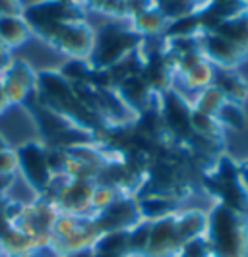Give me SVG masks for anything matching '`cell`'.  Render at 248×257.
<instances>
[{
  "instance_id": "obj_20",
  "label": "cell",
  "mask_w": 248,
  "mask_h": 257,
  "mask_svg": "<svg viewBox=\"0 0 248 257\" xmlns=\"http://www.w3.org/2000/svg\"><path fill=\"white\" fill-rule=\"evenodd\" d=\"M215 118L221 124L223 130L242 132L248 126V114L246 110H244V104L233 103V101H225Z\"/></svg>"
},
{
  "instance_id": "obj_9",
  "label": "cell",
  "mask_w": 248,
  "mask_h": 257,
  "mask_svg": "<svg viewBox=\"0 0 248 257\" xmlns=\"http://www.w3.org/2000/svg\"><path fill=\"white\" fill-rule=\"evenodd\" d=\"M0 83L4 87V93L8 97L10 104L24 106L26 101L35 93L37 85V72L22 58H14L8 70L2 74Z\"/></svg>"
},
{
  "instance_id": "obj_17",
  "label": "cell",
  "mask_w": 248,
  "mask_h": 257,
  "mask_svg": "<svg viewBox=\"0 0 248 257\" xmlns=\"http://www.w3.org/2000/svg\"><path fill=\"white\" fill-rule=\"evenodd\" d=\"M211 31H215L217 35H221L227 41H231L233 45H236L238 49H242L248 54V10L221 22L219 26L215 27V29H211Z\"/></svg>"
},
{
  "instance_id": "obj_33",
  "label": "cell",
  "mask_w": 248,
  "mask_h": 257,
  "mask_svg": "<svg viewBox=\"0 0 248 257\" xmlns=\"http://www.w3.org/2000/svg\"><path fill=\"white\" fill-rule=\"evenodd\" d=\"M70 2H72V4H76V6H79L81 10H84V8H88V0H70Z\"/></svg>"
},
{
  "instance_id": "obj_1",
  "label": "cell",
  "mask_w": 248,
  "mask_h": 257,
  "mask_svg": "<svg viewBox=\"0 0 248 257\" xmlns=\"http://www.w3.org/2000/svg\"><path fill=\"white\" fill-rule=\"evenodd\" d=\"M208 213L204 238L211 257H248V213L213 203Z\"/></svg>"
},
{
  "instance_id": "obj_18",
  "label": "cell",
  "mask_w": 248,
  "mask_h": 257,
  "mask_svg": "<svg viewBox=\"0 0 248 257\" xmlns=\"http://www.w3.org/2000/svg\"><path fill=\"white\" fill-rule=\"evenodd\" d=\"M93 251L107 257H132L128 230L103 232L93 244Z\"/></svg>"
},
{
  "instance_id": "obj_8",
  "label": "cell",
  "mask_w": 248,
  "mask_h": 257,
  "mask_svg": "<svg viewBox=\"0 0 248 257\" xmlns=\"http://www.w3.org/2000/svg\"><path fill=\"white\" fill-rule=\"evenodd\" d=\"M95 41V29L86 20L66 24L60 35L52 43V49L68 56V60H88Z\"/></svg>"
},
{
  "instance_id": "obj_15",
  "label": "cell",
  "mask_w": 248,
  "mask_h": 257,
  "mask_svg": "<svg viewBox=\"0 0 248 257\" xmlns=\"http://www.w3.org/2000/svg\"><path fill=\"white\" fill-rule=\"evenodd\" d=\"M175 220H177V232L184 244L188 240L204 236L206 224H208V213L202 209H184V211L179 209Z\"/></svg>"
},
{
  "instance_id": "obj_24",
  "label": "cell",
  "mask_w": 248,
  "mask_h": 257,
  "mask_svg": "<svg viewBox=\"0 0 248 257\" xmlns=\"http://www.w3.org/2000/svg\"><path fill=\"white\" fill-rule=\"evenodd\" d=\"M177 257H211V249H209L208 240L204 236L194 238V240H188L181 245L179 249V255Z\"/></svg>"
},
{
  "instance_id": "obj_19",
  "label": "cell",
  "mask_w": 248,
  "mask_h": 257,
  "mask_svg": "<svg viewBox=\"0 0 248 257\" xmlns=\"http://www.w3.org/2000/svg\"><path fill=\"white\" fill-rule=\"evenodd\" d=\"M225 101L227 99L221 93V89L217 85H209L206 89L194 93V99L190 101V104H192V110H196L200 114L217 116V112H219V108L223 106Z\"/></svg>"
},
{
  "instance_id": "obj_23",
  "label": "cell",
  "mask_w": 248,
  "mask_h": 257,
  "mask_svg": "<svg viewBox=\"0 0 248 257\" xmlns=\"http://www.w3.org/2000/svg\"><path fill=\"white\" fill-rule=\"evenodd\" d=\"M149 230H151V220H144V219L128 230L132 257H144L147 242H149Z\"/></svg>"
},
{
  "instance_id": "obj_14",
  "label": "cell",
  "mask_w": 248,
  "mask_h": 257,
  "mask_svg": "<svg viewBox=\"0 0 248 257\" xmlns=\"http://www.w3.org/2000/svg\"><path fill=\"white\" fill-rule=\"evenodd\" d=\"M215 74L217 70L213 68V64H209L206 58H202L198 64H194L190 70L183 72L181 76L175 77V83L179 81L181 87L184 91H190V93H198V91L206 89L209 85H213L215 81Z\"/></svg>"
},
{
  "instance_id": "obj_26",
  "label": "cell",
  "mask_w": 248,
  "mask_h": 257,
  "mask_svg": "<svg viewBox=\"0 0 248 257\" xmlns=\"http://www.w3.org/2000/svg\"><path fill=\"white\" fill-rule=\"evenodd\" d=\"M24 8L26 6L22 0H0V20L8 16H22Z\"/></svg>"
},
{
  "instance_id": "obj_5",
  "label": "cell",
  "mask_w": 248,
  "mask_h": 257,
  "mask_svg": "<svg viewBox=\"0 0 248 257\" xmlns=\"http://www.w3.org/2000/svg\"><path fill=\"white\" fill-rule=\"evenodd\" d=\"M14 151L18 159V174H22L35 197H43L56 178L49 161V147L41 140H29Z\"/></svg>"
},
{
  "instance_id": "obj_34",
  "label": "cell",
  "mask_w": 248,
  "mask_h": 257,
  "mask_svg": "<svg viewBox=\"0 0 248 257\" xmlns=\"http://www.w3.org/2000/svg\"><path fill=\"white\" fill-rule=\"evenodd\" d=\"M2 51H6V49H4V47H2V45H0V52H2Z\"/></svg>"
},
{
  "instance_id": "obj_3",
  "label": "cell",
  "mask_w": 248,
  "mask_h": 257,
  "mask_svg": "<svg viewBox=\"0 0 248 257\" xmlns=\"http://www.w3.org/2000/svg\"><path fill=\"white\" fill-rule=\"evenodd\" d=\"M24 18L31 27V33L52 47L66 24L86 20L84 10L70 0H37L24 8Z\"/></svg>"
},
{
  "instance_id": "obj_28",
  "label": "cell",
  "mask_w": 248,
  "mask_h": 257,
  "mask_svg": "<svg viewBox=\"0 0 248 257\" xmlns=\"http://www.w3.org/2000/svg\"><path fill=\"white\" fill-rule=\"evenodd\" d=\"M238 178H240V182H242L244 190L248 192V159H244V161L238 163Z\"/></svg>"
},
{
  "instance_id": "obj_31",
  "label": "cell",
  "mask_w": 248,
  "mask_h": 257,
  "mask_svg": "<svg viewBox=\"0 0 248 257\" xmlns=\"http://www.w3.org/2000/svg\"><path fill=\"white\" fill-rule=\"evenodd\" d=\"M64 257H95V251H93V247H88V249H81V251H76V253H70Z\"/></svg>"
},
{
  "instance_id": "obj_30",
  "label": "cell",
  "mask_w": 248,
  "mask_h": 257,
  "mask_svg": "<svg viewBox=\"0 0 248 257\" xmlns=\"http://www.w3.org/2000/svg\"><path fill=\"white\" fill-rule=\"evenodd\" d=\"M10 106H12V104H10L8 97H6V93H4V87H2V83H0V116L4 114Z\"/></svg>"
},
{
  "instance_id": "obj_10",
  "label": "cell",
  "mask_w": 248,
  "mask_h": 257,
  "mask_svg": "<svg viewBox=\"0 0 248 257\" xmlns=\"http://www.w3.org/2000/svg\"><path fill=\"white\" fill-rule=\"evenodd\" d=\"M173 213L169 217L157 219L151 222L149 242L145 247L144 257H177L183 245V240L177 232V220Z\"/></svg>"
},
{
  "instance_id": "obj_13",
  "label": "cell",
  "mask_w": 248,
  "mask_h": 257,
  "mask_svg": "<svg viewBox=\"0 0 248 257\" xmlns=\"http://www.w3.org/2000/svg\"><path fill=\"white\" fill-rule=\"evenodd\" d=\"M130 26L134 27V31L144 39H157L163 37L167 27H169V20L167 16L161 12L159 8H149V10H144V12L132 16Z\"/></svg>"
},
{
  "instance_id": "obj_2",
  "label": "cell",
  "mask_w": 248,
  "mask_h": 257,
  "mask_svg": "<svg viewBox=\"0 0 248 257\" xmlns=\"http://www.w3.org/2000/svg\"><path fill=\"white\" fill-rule=\"evenodd\" d=\"M144 43L128 20H109V24L95 29L92 54L88 64L97 72H109L111 68L126 60Z\"/></svg>"
},
{
  "instance_id": "obj_6",
  "label": "cell",
  "mask_w": 248,
  "mask_h": 257,
  "mask_svg": "<svg viewBox=\"0 0 248 257\" xmlns=\"http://www.w3.org/2000/svg\"><path fill=\"white\" fill-rule=\"evenodd\" d=\"M92 217L101 234L103 232L130 230L132 226H136L142 220L136 195H118L111 205L105 207L103 211L95 213Z\"/></svg>"
},
{
  "instance_id": "obj_22",
  "label": "cell",
  "mask_w": 248,
  "mask_h": 257,
  "mask_svg": "<svg viewBox=\"0 0 248 257\" xmlns=\"http://www.w3.org/2000/svg\"><path fill=\"white\" fill-rule=\"evenodd\" d=\"M58 72L72 85H81V83H92L93 81V70L92 66L88 64V60H68Z\"/></svg>"
},
{
  "instance_id": "obj_7",
  "label": "cell",
  "mask_w": 248,
  "mask_h": 257,
  "mask_svg": "<svg viewBox=\"0 0 248 257\" xmlns=\"http://www.w3.org/2000/svg\"><path fill=\"white\" fill-rule=\"evenodd\" d=\"M200 52L215 70H236L248 58L242 49H238L231 41L217 35L215 31H202L198 37Z\"/></svg>"
},
{
  "instance_id": "obj_11",
  "label": "cell",
  "mask_w": 248,
  "mask_h": 257,
  "mask_svg": "<svg viewBox=\"0 0 248 257\" xmlns=\"http://www.w3.org/2000/svg\"><path fill=\"white\" fill-rule=\"evenodd\" d=\"M31 37H33V33H31V27L26 22L24 14L8 16V18L0 20V45L6 51L12 52L14 49L24 47Z\"/></svg>"
},
{
  "instance_id": "obj_12",
  "label": "cell",
  "mask_w": 248,
  "mask_h": 257,
  "mask_svg": "<svg viewBox=\"0 0 248 257\" xmlns=\"http://www.w3.org/2000/svg\"><path fill=\"white\" fill-rule=\"evenodd\" d=\"M136 199H138L142 219L151 220V222L177 213L179 205H181L177 199H173L169 195H163V193H140V195H136Z\"/></svg>"
},
{
  "instance_id": "obj_29",
  "label": "cell",
  "mask_w": 248,
  "mask_h": 257,
  "mask_svg": "<svg viewBox=\"0 0 248 257\" xmlns=\"http://www.w3.org/2000/svg\"><path fill=\"white\" fill-rule=\"evenodd\" d=\"M14 60L12 52L10 51H2L0 52V77H2V74L8 70V66H10V62Z\"/></svg>"
},
{
  "instance_id": "obj_25",
  "label": "cell",
  "mask_w": 248,
  "mask_h": 257,
  "mask_svg": "<svg viewBox=\"0 0 248 257\" xmlns=\"http://www.w3.org/2000/svg\"><path fill=\"white\" fill-rule=\"evenodd\" d=\"M4 174H18V159L14 149H6L0 153V176Z\"/></svg>"
},
{
  "instance_id": "obj_21",
  "label": "cell",
  "mask_w": 248,
  "mask_h": 257,
  "mask_svg": "<svg viewBox=\"0 0 248 257\" xmlns=\"http://www.w3.org/2000/svg\"><path fill=\"white\" fill-rule=\"evenodd\" d=\"M190 130H192V136L198 138H206V140H223V128L221 124L217 122L215 116H206L200 114L196 110H192L190 116Z\"/></svg>"
},
{
  "instance_id": "obj_32",
  "label": "cell",
  "mask_w": 248,
  "mask_h": 257,
  "mask_svg": "<svg viewBox=\"0 0 248 257\" xmlns=\"http://www.w3.org/2000/svg\"><path fill=\"white\" fill-rule=\"evenodd\" d=\"M6 149H12V147H10V143L6 142V138L0 134V153H2V151H6Z\"/></svg>"
},
{
  "instance_id": "obj_4",
  "label": "cell",
  "mask_w": 248,
  "mask_h": 257,
  "mask_svg": "<svg viewBox=\"0 0 248 257\" xmlns=\"http://www.w3.org/2000/svg\"><path fill=\"white\" fill-rule=\"evenodd\" d=\"M99 234L101 232L95 226L93 217L58 215L51 232L49 251H52L56 257H64L88 249V247H93Z\"/></svg>"
},
{
  "instance_id": "obj_35",
  "label": "cell",
  "mask_w": 248,
  "mask_h": 257,
  "mask_svg": "<svg viewBox=\"0 0 248 257\" xmlns=\"http://www.w3.org/2000/svg\"><path fill=\"white\" fill-rule=\"evenodd\" d=\"M31 257H39V253H35V255H31Z\"/></svg>"
},
{
  "instance_id": "obj_16",
  "label": "cell",
  "mask_w": 248,
  "mask_h": 257,
  "mask_svg": "<svg viewBox=\"0 0 248 257\" xmlns=\"http://www.w3.org/2000/svg\"><path fill=\"white\" fill-rule=\"evenodd\" d=\"M213 85H217L227 101L244 104L248 101V79L236 74V70H217Z\"/></svg>"
},
{
  "instance_id": "obj_27",
  "label": "cell",
  "mask_w": 248,
  "mask_h": 257,
  "mask_svg": "<svg viewBox=\"0 0 248 257\" xmlns=\"http://www.w3.org/2000/svg\"><path fill=\"white\" fill-rule=\"evenodd\" d=\"M14 182H16V174H4V176H0V199H6L8 192L12 190Z\"/></svg>"
}]
</instances>
